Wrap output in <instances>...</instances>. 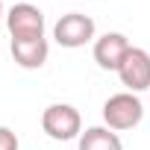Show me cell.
<instances>
[{"instance_id":"1","label":"cell","mask_w":150,"mask_h":150,"mask_svg":"<svg viewBox=\"0 0 150 150\" xmlns=\"http://www.w3.org/2000/svg\"><path fill=\"white\" fill-rule=\"evenodd\" d=\"M41 129L53 141H71L83 135V118L80 109L71 103H50L41 112Z\"/></svg>"},{"instance_id":"2","label":"cell","mask_w":150,"mask_h":150,"mask_svg":"<svg viewBox=\"0 0 150 150\" xmlns=\"http://www.w3.org/2000/svg\"><path fill=\"white\" fill-rule=\"evenodd\" d=\"M141 118H144V106H141L138 94H132V91H118L103 103V124L115 132L138 127Z\"/></svg>"},{"instance_id":"3","label":"cell","mask_w":150,"mask_h":150,"mask_svg":"<svg viewBox=\"0 0 150 150\" xmlns=\"http://www.w3.org/2000/svg\"><path fill=\"white\" fill-rule=\"evenodd\" d=\"M97 27H94V18L91 15H83V12H68L62 15L56 24H53V38L59 47H68V50H77V47H86L91 38H94Z\"/></svg>"},{"instance_id":"4","label":"cell","mask_w":150,"mask_h":150,"mask_svg":"<svg viewBox=\"0 0 150 150\" xmlns=\"http://www.w3.org/2000/svg\"><path fill=\"white\" fill-rule=\"evenodd\" d=\"M6 27H9L12 41L44 38V12L33 3H15L6 12Z\"/></svg>"},{"instance_id":"5","label":"cell","mask_w":150,"mask_h":150,"mask_svg":"<svg viewBox=\"0 0 150 150\" xmlns=\"http://www.w3.org/2000/svg\"><path fill=\"white\" fill-rule=\"evenodd\" d=\"M118 77H121V86H127V91L132 94L147 91L150 88V53L144 47H129L127 59L118 68Z\"/></svg>"},{"instance_id":"6","label":"cell","mask_w":150,"mask_h":150,"mask_svg":"<svg viewBox=\"0 0 150 150\" xmlns=\"http://www.w3.org/2000/svg\"><path fill=\"white\" fill-rule=\"evenodd\" d=\"M129 41L124 33H103L100 38H94V62L103 68V71H115L121 68V62L127 59L129 53Z\"/></svg>"},{"instance_id":"7","label":"cell","mask_w":150,"mask_h":150,"mask_svg":"<svg viewBox=\"0 0 150 150\" xmlns=\"http://www.w3.org/2000/svg\"><path fill=\"white\" fill-rule=\"evenodd\" d=\"M12 59H15V65L18 68H24V71H35V68H41L44 62H47V56H50V44H47V38H30V41H12Z\"/></svg>"},{"instance_id":"8","label":"cell","mask_w":150,"mask_h":150,"mask_svg":"<svg viewBox=\"0 0 150 150\" xmlns=\"http://www.w3.org/2000/svg\"><path fill=\"white\" fill-rule=\"evenodd\" d=\"M77 150H124V144H121L118 132L103 124V127L83 129V135L77 138Z\"/></svg>"},{"instance_id":"9","label":"cell","mask_w":150,"mask_h":150,"mask_svg":"<svg viewBox=\"0 0 150 150\" xmlns=\"http://www.w3.org/2000/svg\"><path fill=\"white\" fill-rule=\"evenodd\" d=\"M21 144H18V135H15V129H9V127H0V150H18Z\"/></svg>"},{"instance_id":"10","label":"cell","mask_w":150,"mask_h":150,"mask_svg":"<svg viewBox=\"0 0 150 150\" xmlns=\"http://www.w3.org/2000/svg\"><path fill=\"white\" fill-rule=\"evenodd\" d=\"M0 18H6V12H3V0H0Z\"/></svg>"}]
</instances>
